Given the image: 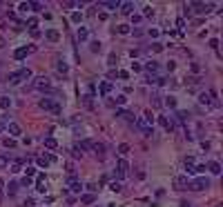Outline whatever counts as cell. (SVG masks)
Wrapping results in <instances>:
<instances>
[{"label":"cell","instance_id":"6da1fadb","mask_svg":"<svg viewBox=\"0 0 223 207\" xmlns=\"http://www.w3.org/2000/svg\"><path fill=\"white\" fill-rule=\"evenodd\" d=\"M27 78H31V69H18L14 74H9V85H18Z\"/></svg>","mask_w":223,"mask_h":207},{"label":"cell","instance_id":"7a4b0ae2","mask_svg":"<svg viewBox=\"0 0 223 207\" xmlns=\"http://www.w3.org/2000/svg\"><path fill=\"white\" fill-rule=\"evenodd\" d=\"M210 187V181L205 176H199V178H194L192 183H188V189H192V192H203V189H208Z\"/></svg>","mask_w":223,"mask_h":207},{"label":"cell","instance_id":"3957f363","mask_svg":"<svg viewBox=\"0 0 223 207\" xmlns=\"http://www.w3.org/2000/svg\"><path fill=\"white\" fill-rule=\"evenodd\" d=\"M38 107L45 109V111H51V114H60V105H58V102H54L51 98H40L38 100Z\"/></svg>","mask_w":223,"mask_h":207},{"label":"cell","instance_id":"277c9868","mask_svg":"<svg viewBox=\"0 0 223 207\" xmlns=\"http://www.w3.org/2000/svg\"><path fill=\"white\" fill-rule=\"evenodd\" d=\"M190 9H194V14H210L212 11V9H214V5H212V2H192L190 5Z\"/></svg>","mask_w":223,"mask_h":207},{"label":"cell","instance_id":"5b68a950","mask_svg":"<svg viewBox=\"0 0 223 207\" xmlns=\"http://www.w3.org/2000/svg\"><path fill=\"white\" fill-rule=\"evenodd\" d=\"M199 102H201V105H208V107H219V100H212V94L208 91H203L201 94V96H199Z\"/></svg>","mask_w":223,"mask_h":207},{"label":"cell","instance_id":"8992f818","mask_svg":"<svg viewBox=\"0 0 223 207\" xmlns=\"http://www.w3.org/2000/svg\"><path fill=\"white\" fill-rule=\"evenodd\" d=\"M134 123H136V127H138V129H141V134H143V136H152V127L143 120V116H138Z\"/></svg>","mask_w":223,"mask_h":207},{"label":"cell","instance_id":"52a82bcc","mask_svg":"<svg viewBox=\"0 0 223 207\" xmlns=\"http://www.w3.org/2000/svg\"><path fill=\"white\" fill-rule=\"evenodd\" d=\"M127 161H125V158H118V163H116V176L118 178H125L127 176Z\"/></svg>","mask_w":223,"mask_h":207},{"label":"cell","instance_id":"ba28073f","mask_svg":"<svg viewBox=\"0 0 223 207\" xmlns=\"http://www.w3.org/2000/svg\"><path fill=\"white\" fill-rule=\"evenodd\" d=\"M29 51H34V47H20V49L14 51V58L16 60H22V58H27V54H29Z\"/></svg>","mask_w":223,"mask_h":207},{"label":"cell","instance_id":"9c48e42d","mask_svg":"<svg viewBox=\"0 0 223 207\" xmlns=\"http://www.w3.org/2000/svg\"><path fill=\"white\" fill-rule=\"evenodd\" d=\"M103 9H109V11H116V9L120 7V2L118 0H103V2H98Z\"/></svg>","mask_w":223,"mask_h":207},{"label":"cell","instance_id":"30bf717a","mask_svg":"<svg viewBox=\"0 0 223 207\" xmlns=\"http://www.w3.org/2000/svg\"><path fill=\"white\" fill-rule=\"evenodd\" d=\"M7 131H9L11 136H20V134H22V129H20V125H18V123H9V125H7Z\"/></svg>","mask_w":223,"mask_h":207},{"label":"cell","instance_id":"8fae6325","mask_svg":"<svg viewBox=\"0 0 223 207\" xmlns=\"http://www.w3.org/2000/svg\"><path fill=\"white\" fill-rule=\"evenodd\" d=\"M54 161H56L54 156H38V158H36L38 167H47V165H49V163H54Z\"/></svg>","mask_w":223,"mask_h":207},{"label":"cell","instance_id":"7c38bea8","mask_svg":"<svg viewBox=\"0 0 223 207\" xmlns=\"http://www.w3.org/2000/svg\"><path fill=\"white\" fill-rule=\"evenodd\" d=\"M45 38L51 40V42H58V40H60V34L56 31V29H47V31H45Z\"/></svg>","mask_w":223,"mask_h":207},{"label":"cell","instance_id":"4fadbf2b","mask_svg":"<svg viewBox=\"0 0 223 207\" xmlns=\"http://www.w3.org/2000/svg\"><path fill=\"white\" fill-rule=\"evenodd\" d=\"M185 185H188V178L185 176H176L174 178V187L176 189H185Z\"/></svg>","mask_w":223,"mask_h":207},{"label":"cell","instance_id":"5bb4252c","mask_svg":"<svg viewBox=\"0 0 223 207\" xmlns=\"http://www.w3.org/2000/svg\"><path fill=\"white\" fill-rule=\"evenodd\" d=\"M159 123H161V127H163V129H167V131H172V129L176 127V125L172 123V120H167L165 116H161V118H159Z\"/></svg>","mask_w":223,"mask_h":207},{"label":"cell","instance_id":"9a60e30c","mask_svg":"<svg viewBox=\"0 0 223 207\" xmlns=\"http://www.w3.org/2000/svg\"><path fill=\"white\" fill-rule=\"evenodd\" d=\"M89 149H94V152H96L100 158L105 156V145H103V143H91V147H89Z\"/></svg>","mask_w":223,"mask_h":207},{"label":"cell","instance_id":"2e32d148","mask_svg":"<svg viewBox=\"0 0 223 207\" xmlns=\"http://www.w3.org/2000/svg\"><path fill=\"white\" fill-rule=\"evenodd\" d=\"M120 11H123L125 16H129L134 11V2H120Z\"/></svg>","mask_w":223,"mask_h":207},{"label":"cell","instance_id":"e0dca14e","mask_svg":"<svg viewBox=\"0 0 223 207\" xmlns=\"http://www.w3.org/2000/svg\"><path fill=\"white\" fill-rule=\"evenodd\" d=\"M69 187H71V192H76V194L83 192V185H80L78 181H74V178H69Z\"/></svg>","mask_w":223,"mask_h":207},{"label":"cell","instance_id":"ac0fdd59","mask_svg":"<svg viewBox=\"0 0 223 207\" xmlns=\"http://www.w3.org/2000/svg\"><path fill=\"white\" fill-rule=\"evenodd\" d=\"M112 91V82H100V96H107V94Z\"/></svg>","mask_w":223,"mask_h":207},{"label":"cell","instance_id":"d6986e66","mask_svg":"<svg viewBox=\"0 0 223 207\" xmlns=\"http://www.w3.org/2000/svg\"><path fill=\"white\" fill-rule=\"evenodd\" d=\"M87 38H89V31L85 29V27H80V29H78V40H80V42H85Z\"/></svg>","mask_w":223,"mask_h":207},{"label":"cell","instance_id":"ffe728a7","mask_svg":"<svg viewBox=\"0 0 223 207\" xmlns=\"http://www.w3.org/2000/svg\"><path fill=\"white\" fill-rule=\"evenodd\" d=\"M208 169H210V172H212V174H221V165H219L217 161H212V163L208 165Z\"/></svg>","mask_w":223,"mask_h":207},{"label":"cell","instance_id":"44dd1931","mask_svg":"<svg viewBox=\"0 0 223 207\" xmlns=\"http://www.w3.org/2000/svg\"><path fill=\"white\" fill-rule=\"evenodd\" d=\"M94 201H96V196H94V194H85V196H80V203H85V205L94 203Z\"/></svg>","mask_w":223,"mask_h":207},{"label":"cell","instance_id":"7402d4cb","mask_svg":"<svg viewBox=\"0 0 223 207\" xmlns=\"http://www.w3.org/2000/svg\"><path fill=\"white\" fill-rule=\"evenodd\" d=\"M56 67H58L60 74H67V71H69V65L65 62V60H58V65H56Z\"/></svg>","mask_w":223,"mask_h":207},{"label":"cell","instance_id":"603a6c76","mask_svg":"<svg viewBox=\"0 0 223 207\" xmlns=\"http://www.w3.org/2000/svg\"><path fill=\"white\" fill-rule=\"evenodd\" d=\"M18 187H20V185H18V183H9V187H7V192H9V196H16V194H18Z\"/></svg>","mask_w":223,"mask_h":207},{"label":"cell","instance_id":"cb8c5ba5","mask_svg":"<svg viewBox=\"0 0 223 207\" xmlns=\"http://www.w3.org/2000/svg\"><path fill=\"white\" fill-rule=\"evenodd\" d=\"M45 147H47V149H56V147H58L56 138H45Z\"/></svg>","mask_w":223,"mask_h":207},{"label":"cell","instance_id":"d4e9b609","mask_svg":"<svg viewBox=\"0 0 223 207\" xmlns=\"http://www.w3.org/2000/svg\"><path fill=\"white\" fill-rule=\"evenodd\" d=\"M0 107H2V109H9V107H11V98H0Z\"/></svg>","mask_w":223,"mask_h":207},{"label":"cell","instance_id":"484cf974","mask_svg":"<svg viewBox=\"0 0 223 207\" xmlns=\"http://www.w3.org/2000/svg\"><path fill=\"white\" fill-rule=\"evenodd\" d=\"M116 31H118L120 36H125V34H129V25H118V27H116Z\"/></svg>","mask_w":223,"mask_h":207},{"label":"cell","instance_id":"4316f807","mask_svg":"<svg viewBox=\"0 0 223 207\" xmlns=\"http://www.w3.org/2000/svg\"><path fill=\"white\" fill-rule=\"evenodd\" d=\"M127 152H129V145H127V143H120V145H118V154H123V156H125Z\"/></svg>","mask_w":223,"mask_h":207},{"label":"cell","instance_id":"83f0119b","mask_svg":"<svg viewBox=\"0 0 223 207\" xmlns=\"http://www.w3.org/2000/svg\"><path fill=\"white\" fill-rule=\"evenodd\" d=\"M109 189H112V192H120V189H123V185H120L118 181H114V183L109 185Z\"/></svg>","mask_w":223,"mask_h":207},{"label":"cell","instance_id":"f1b7e54d","mask_svg":"<svg viewBox=\"0 0 223 207\" xmlns=\"http://www.w3.org/2000/svg\"><path fill=\"white\" fill-rule=\"evenodd\" d=\"M176 118H179L181 123H185V120H188V111H176Z\"/></svg>","mask_w":223,"mask_h":207},{"label":"cell","instance_id":"f546056e","mask_svg":"<svg viewBox=\"0 0 223 207\" xmlns=\"http://www.w3.org/2000/svg\"><path fill=\"white\" fill-rule=\"evenodd\" d=\"M29 7L34 11H43V2H29Z\"/></svg>","mask_w":223,"mask_h":207},{"label":"cell","instance_id":"4dcf8cb0","mask_svg":"<svg viewBox=\"0 0 223 207\" xmlns=\"http://www.w3.org/2000/svg\"><path fill=\"white\" fill-rule=\"evenodd\" d=\"M145 69H147V71H156V69H159V65H156V62H147Z\"/></svg>","mask_w":223,"mask_h":207},{"label":"cell","instance_id":"1f68e13d","mask_svg":"<svg viewBox=\"0 0 223 207\" xmlns=\"http://www.w3.org/2000/svg\"><path fill=\"white\" fill-rule=\"evenodd\" d=\"M25 172H27V174H25L27 178H31V176H36V167H27Z\"/></svg>","mask_w":223,"mask_h":207},{"label":"cell","instance_id":"d6a6232c","mask_svg":"<svg viewBox=\"0 0 223 207\" xmlns=\"http://www.w3.org/2000/svg\"><path fill=\"white\" fill-rule=\"evenodd\" d=\"M107 65H112V67L116 65V54H109V58H107Z\"/></svg>","mask_w":223,"mask_h":207},{"label":"cell","instance_id":"836d02e7","mask_svg":"<svg viewBox=\"0 0 223 207\" xmlns=\"http://www.w3.org/2000/svg\"><path fill=\"white\" fill-rule=\"evenodd\" d=\"M27 25H29V29H36V25H38V20H36V18H29V20H27Z\"/></svg>","mask_w":223,"mask_h":207},{"label":"cell","instance_id":"e575fe53","mask_svg":"<svg viewBox=\"0 0 223 207\" xmlns=\"http://www.w3.org/2000/svg\"><path fill=\"white\" fill-rule=\"evenodd\" d=\"M71 20H74V22H80V20H83V14H78V11L71 14Z\"/></svg>","mask_w":223,"mask_h":207},{"label":"cell","instance_id":"d590c367","mask_svg":"<svg viewBox=\"0 0 223 207\" xmlns=\"http://www.w3.org/2000/svg\"><path fill=\"white\" fill-rule=\"evenodd\" d=\"M5 147H16V140H11V138H5Z\"/></svg>","mask_w":223,"mask_h":207},{"label":"cell","instance_id":"8d00e7d4","mask_svg":"<svg viewBox=\"0 0 223 207\" xmlns=\"http://www.w3.org/2000/svg\"><path fill=\"white\" fill-rule=\"evenodd\" d=\"M165 105H167V107H176V100H174V98L170 96V98H167V100H165Z\"/></svg>","mask_w":223,"mask_h":207},{"label":"cell","instance_id":"74e56055","mask_svg":"<svg viewBox=\"0 0 223 207\" xmlns=\"http://www.w3.org/2000/svg\"><path fill=\"white\" fill-rule=\"evenodd\" d=\"M9 165V158L7 156H0V167H7Z\"/></svg>","mask_w":223,"mask_h":207},{"label":"cell","instance_id":"f35d334b","mask_svg":"<svg viewBox=\"0 0 223 207\" xmlns=\"http://www.w3.org/2000/svg\"><path fill=\"white\" fill-rule=\"evenodd\" d=\"M20 169H22V167H20V163H14V165H11V172H14V174H18Z\"/></svg>","mask_w":223,"mask_h":207},{"label":"cell","instance_id":"ab89813d","mask_svg":"<svg viewBox=\"0 0 223 207\" xmlns=\"http://www.w3.org/2000/svg\"><path fill=\"white\" fill-rule=\"evenodd\" d=\"M20 185H25V187H31V178H27V176H25L22 181H20Z\"/></svg>","mask_w":223,"mask_h":207},{"label":"cell","instance_id":"60d3db41","mask_svg":"<svg viewBox=\"0 0 223 207\" xmlns=\"http://www.w3.org/2000/svg\"><path fill=\"white\" fill-rule=\"evenodd\" d=\"M125 100H127V98L123 96V94H120V96H116V102H118V105H125Z\"/></svg>","mask_w":223,"mask_h":207},{"label":"cell","instance_id":"b9f144b4","mask_svg":"<svg viewBox=\"0 0 223 207\" xmlns=\"http://www.w3.org/2000/svg\"><path fill=\"white\" fill-rule=\"evenodd\" d=\"M152 51H163V45H159V42H154V45H152Z\"/></svg>","mask_w":223,"mask_h":207},{"label":"cell","instance_id":"7bdbcfd3","mask_svg":"<svg viewBox=\"0 0 223 207\" xmlns=\"http://www.w3.org/2000/svg\"><path fill=\"white\" fill-rule=\"evenodd\" d=\"M25 207H36V203H34V198H27V201H25Z\"/></svg>","mask_w":223,"mask_h":207},{"label":"cell","instance_id":"ee69618b","mask_svg":"<svg viewBox=\"0 0 223 207\" xmlns=\"http://www.w3.org/2000/svg\"><path fill=\"white\" fill-rule=\"evenodd\" d=\"M116 76H118V78H123V80H125V78H129V74H127V71H118V74H116Z\"/></svg>","mask_w":223,"mask_h":207},{"label":"cell","instance_id":"f6af8a7d","mask_svg":"<svg viewBox=\"0 0 223 207\" xmlns=\"http://www.w3.org/2000/svg\"><path fill=\"white\" fill-rule=\"evenodd\" d=\"M152 14H154L152 7H145V9H143V16H152Z\"/></svg>","mask_w":223,"mask_h":207},{"label":"cell","instance_id":"bcb514c9","mask_svg":"<svg viewBox=\"0 0 223 207\" xmlns=\"http://www.w3.org/2000/svg\"><path fill=\"white\" fill-rule=\"evenodd\" d=\"M91 51H100V42H91Z\"/></svg>","mask_w":223,"mask_h":207},{"label":"cell","instance_id":"7dc6e473","mask_svg":"<svg viewBox=\"0 0 223 207\" xmlns=\"http://www.w3.org/2000/svg\"><path fill=\"white\" fill-rule=\"evenodd\" d=\"M36 189H38V192H45V183H36Z\"/></svg>","mask_w":223,"mask_h":207},{"label":"cell","instance_id":"c3c4849f","mask_svg":"<svg viewBox=\"0 0 223 207\" xmlns=\"http://www.w3.org/2000/svg\"><path fill=\"white\" fill-rule=\"evenodd\" d=\"M210 47H214V49H217V47H219V40H217V38H212V40H210Z\"/></svg>","mask_w":223,"mask_h":207},{"label":"cell","instance_id":"681fc988","mask_svg":"<svg viewBox=\"0 0 223 207\" xmlns=\"http://www.w3.org/2000/svg\"><path fill=\"white\" fill-rule=\"evenodd\" d=\"M7 129V125H5V120H0V131H5Z\"/></svg>","mask_w":223,"mask_h":207},{"label":"cell","instance_id":"f907efd6","mask_svg":"<svg viewBox=\"0 0 223 207\" xmlns=\"http://www.w3.org/2000/svg\"><path fill=\"white\" fill-rule=\"evenodd\" d=\"M181 207H190V203H185V201H183V203H181Z\"/></svg>","mask_w":223,"mask_h":207},{"label":"cell","instance_id":"816d5d0a","mask_svg":"<svg viewBox=\"0 0 223 207\" xmlns=\"http://www.w3.org/2000/svg\"><path fill=\"white\" fill-rule=\"evenodd\" d=\"M2 47H5V40H2V38H0V49H2Z\"/></svg>","mask_w":223,"mask_h":207},{"label":"cell","instance_id":"f5cc1de1","mask_svg":"<svg viewBox=\"0 0 223 207\" xmlns=\"http://www.w3.org/2000/svg\"><path fill=\"white\" fill-rule=\"evenodd\" d=\"M0 192H2V181H0Z\"/></svg>","mask_w":223,"mask_h":207}]
</instances>
